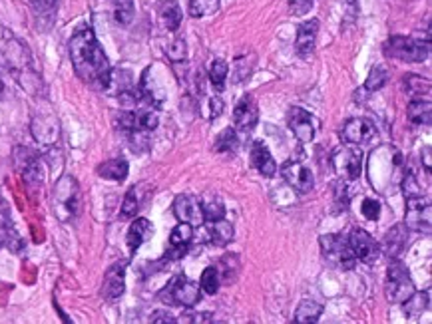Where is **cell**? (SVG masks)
I'll return each instance as SVG.
<instances>
[{
    "label": "cell",
    "instance_id": "6da1fadb",
    "mask_svg": "<svg viewBox=\"0 0 432 324\" xmlns=\"http://www.w3.org/2000/svg\"><path fill=\"white\" fill-rule=\"evenodd\" d=\"M70 60L76 76L84 84H88L96 89H106L110 82L112 66L108 56L104 54L100 42L96 40V34L92 28L84 26L70 38Z\"/></svg>",
    "mask_w": 432,
    "mask_h": 324
},
{
    "label": "cell",
    "instance_id": "7a4b0ae2",
    "mask_svg": "<svg viewBox=\"0 0 432 324\" xmlns=\"http://www.w3.org/2000/svg\"><path fill=\"white\" fill-rule=\"evenodd\" d=\"M371 183L378 191H392V187L402 179V156L392 147L383 146L371 154L368 161Z\"/></svg>",
    "mask_w": 432,
    "mask_h": 324
},
{
    "label": "cell",
    "instance_id": "3957f363",
    "mask_svg": "<svg viewBox=\"0 0 432 324\" xmlns=\"http://www.w3.org/2000/svg\"><path fill=\"white\" fill-rule=\"evenodd\" d=\"M54 213L60 221H72L78 217L80 207H82V195H80V187H78L76 179L64 175L54 185Z\"/></svg>",
    "mask_w": 432,
    "mask_h": 324
},
{
    "label": "cell",
    "instance_id": "277c9868",
    "mask_svg": "<svg viewBox=\"0 0 432 324\" xmlns=\"http://www.w3.org/2000/svg\"><path fill=\"white\" fill-rule=\"evenodd\" d=\"M157 299L166 304H172V306H186V309H191L196 306L198 302L201 301V289L191 282L189 279H186L184 275H179L176 279L169 280L166 289L157 292Z\"/></svg>",
    "mask_w": 432,
    "mask_h": 324
},
{
    "label": "cell",
    "instance_id": "5b68a950",
    "mask_svg": "<svg viewBox=\"0 0 432 324\" xmlns=\"http://www.w3.org/2000/svg\"><path fill=\"white\" fill-rule=\"evenodd\" d=\"M431 54V44L407 36H390L385 44V56L402 62H422Z\"/></svg>",
    "mask_w": 432,
    "mask_h": 324
},
{
    "label": "cell",
    "instance_id": "8992f818",
    "mask_svg": "<svg viewBox=\"0 0 432 324\" xmlns=\"http://www.w3.org/2000/svg\"><path fill=\"white\" fill-rule=\"evenodd\" d=\"M414 292V282L410 279L409 268L400 261L392 258L387 270V297L395 304H402Z\"/></svg>",
    "mask_w": 432,
    "mask_h": 324
},
{
    "label": "cell",
    "instance_id": "52a82bcc",
    "mask_svg": "<svg viewBox=\"0 0 432 324\" xmlns=\"http://www.w3.org/2000/svg\"><path fill=\"white\" fill-rule=\"evenodd\" d=\"M331 166L335 173L343 181H356L363 171V154L351 144L339 147L331 157Z\"/></svg>",
    "mask_w": 432,
    "mask_h": 324
},
{
    "label": "cell",
    "instance_id": "ba28073f",
    "mask_svg": "<svg viewBox=\"0 0 432 324\" xmlns=\"http://www.w3.org/2000/svg\"><path fill=\"white\" fill-rule=\"evenodd\" d=\"M319 243H321L323 255L329 263L339 265L343 270L355 268L356 257L351 245H349V239H341L339 235H323L319 239Z\"/></svg>",
    "mask_w": 432,
    "mask_h": 324
},
{
    "label": "cell",
    "instance_id": "9c48e42d",
    "mask_svg": "<svg viewBox=\"0 0 432 324\" xmlns=\"http://www.w3.org/2000/svg\"><path fill=\"white\" fill-rule=\"evenodd\" d=\"M407 217H404V227L416 233H431L432 227V207L431 203L421 197L407 199Z\"/></svg>",
    "mask_w": 432,
    "mask_h": 324
},
{
    "label": "cell",
    "instance_id": "30bf717a",
    "mask_svg": "<svg viewBox=\"0 0 432 324\" xmlns=\"http://www.w3.org/2000/svg\"><path fill=\"white\" fill-rule=\"evenodd\" d=\"M157 112L155 110H126L118 116V125L124 132H154L157 127Z\"/></svg>",
    "mask_w": 432,
    "mask_h": 324
},
{
    "label": "cell",
    "instance_id": "8fae6325",
    "mask_svg": "<svg viewBox=\"0 0 432 324\" xmlns=\"http://www.w3.org/2000/svg\"><path fill=\"white\" fill-rule=\"evenodd\" d=\"M343 139L351 146H368L373 142H377V127L371 120H365V118H355V120H349L344 123L343 132Z\"/></svg>",
    "mask_w": 432,
    "mask_h": 324
},
{
    "label": "cell",
    "instance_id": "7c38bea8",
    "mask_svg": "<svg viewBox=\"0 0 432 324\" xmlns=\"http://www.w3.org/2000/svg\"><path fill=\"white\" fill-rule=\"evenodd\" d=\"M349 245L353 249L356 261L365 263V265H375L380 257V247L365 229H353L349 235Z\"/></svg>",
    "mask_w": 432,
    "mask_h": 324
},
{
    "label": "cell",
    "instance_id": "4fadbf2b",
    "mask_svg": "<svg viewBox=\"0 0 432 324\" xmlns=\"http://www.w3.org/2000/svg\"><path fill=\"white\" fill-rule=\"evenodd\" d=\"M174 215L178 217L179 223H189L191 227H200L205 223L201 201L193 195H178L174 201Z\"/></svg>",
    "mask_w": 432,
    "mask_h": 324
},
{
    "label": "cell",
    "instance_id": "5bb4252c",
    "mask_svg": "<svg viewBox=\"0 0 432 324\" xmlns=\"http://www.w3.org/2000/svg\"><path fill=\"white\" fill-rule=\"evenodd\" d=\"M281 175L287 181L289 185L299 193H309L315 185V177L311 173L307 166H303L301 161H287L281 168Z\"/></svg>",
    "mask_w": 432,
    "mask_h": 324
},
{
    "label": "cell",
    "instance_id": "9a60e30c",
    "mask_svg": "<svg viewBox=\"0 0 432 324\" xmlns=\"http://www.w3.org/2000/svg\"><path fill=\"white\" fill-rule=\"evenodd\" d=\"M287 125L299 142H303V144L313 142V137H315V123H313L311 113L305 112L303 108H291L289 110Z\"/></svg>",
    "mask_w": 432,
    "mask_h": 324
},
{
    "label": "cell",
    "instance_id": "2e32d148",
    "mask_svg": "<svg viewBox=\"0 0 432 324\" xmlns=\"http://www.w3.org/2000/svg\"><path fill=\"white\" fill-rule=\"evenodd\" d=\"M124 289H126V263H116L108 268V273L104 277L102 294L108 301H116L118 297L124 294Z\"/></svg>",
    "mask_w": 432,
    "mask_h": 324
},
{
    "label": "cell",
    "instance_id": "e0dca14e",
    "mask_svg": "<svg viewBox=\"0 0 432 324\" xmlns=\"http://www.w3.org/2000/svg\"><path fill=\"white\" fill-rule=\"evenodd\" d=\"M233 120H235L237 130H241V132H251L255 125H257V120H259V110H257V104H255V100L251 98V96H245V98H241V101L235 106Z\"/></svg>",
    "mask_w": 432,
    "mask_h": 324
},
{
    "label": "cell",
    "instance_id": "ac0fdd59",
    "mask_svg": "<svg viewBox=\"0 0 432 324\" xmlns=\"http://www.w3.org/2000/svg\"><path fill=\"white\" fill-rule=\"evenodd\" d=\"M317 34H319V20L313 18L309 23L301 24L297 30V40H295V50L301 58H307L315 50Z\"/></svg>",
    "mask_w": 432,
    "mask_h": 324
},
{
    "label": "cell",
    "instance_id": "d6986e66",
    "mask_svg": "<svg viewBox=\"0 0 432 324\" xmlns=\"http://www.w3.org/2000/svg\"><path fill=\"white\" fill-rule=\"evenodd\" d=\"M251 163L253 168L265 175V177H273L277 173V163L275 159L271 157L269 149L263 142H253V147H251Z\"/></svg>",
    "mask_w": 432,
    "mask_h": 324
},
{
    "label": "cell",
    "instance_id": "ffe728a7",
    "mask_svg": "<svg viewBox=\"0 0 432 324\" xmlns=\"http://www.w3.org/2000/svg\"><path fill=\"white\" fill-rule=\"evenodd\" d=\"M0 247H8L12 251L20 249V237L12 225L11 213L2 201H0Z\"/></svg>",
    "mask_w": 432,
    "mask_h": 324
},
{
    "label": "cell",
    "instance_id": "44dd1931",
    "mask_svg": "<svg viewBox=\"0 0 432 324\" xmlns=\"http://www.w3.org/2000/svg\"><path fill=\"white\" fill-rule=\"evenodd\" d=\"M407 227L404 225H395L383 241V251L387 253L388 257L397 258L404 251V247L409 243V237H407Z\"/></svg>",
    "mask_w": 432,
    "mask_h": 324
},
{
    "label": "cell",
    "instance_id": "7402d4cb",
    "mask_svg": "<svg viewBox=\"0 0 432 324\" xmlns=\"http://www.w3.org/2000/svg\"><path fill=\"white\" fill-rule=\"evenodd\" d=\"M191 239H193V227L189 223H179L178 227L172 231V237H169V247H172L169 253H174V255H169V257H184L186 251H188L189 243H191Z\"/></svg>",
    "mask_w": 432,
    "mask_h": 324
},
{
    "label": "cell",
    "instance_id": "603a6c76",
    "mask_svg": "<svg viewBox=\"0 0 432 324\" xmlns=\"http://www.w3.org/2000/svg\"><path fill=\"white\" fill-rule=\"evenodd\" d=\"M32 134L42 144H54L58 137V122L52 116H36L32 120Z\"/></svg>",
    "mask_w": 432,
    "mask_h": 324
},
{
    "label": "cell",
    "instance_id": "cb8c5ba5",
    "mask_svg": "<svg viewBox=\"0 0 432 324\" xmlns=\"http://www.w3.org/2000/svg\"><path fill=\"white\" fill-rule=\"evenodd\" d=\"M152 233H154V227L148 219H144V217L136 219L130 225V231H128V249H130V253H136L152 237Z\"/></svg>",
    "mask_w": 432,
    "mask_h": 324
},
{
    "label": "cell",
    "instance_id": "d4e9b609",
    "mask_svg": "<svg viewBox=\"0 0 432 324\" xmlns=\"http://www.w3.org/2000/svg\"><path fill=\"white\" fill-rule=\"evenodd\" d=\"M208 223H210L208 237H210V241L213 245L225 247L232 243L235 231H233V225L229 221H225V217L217 219V221H208Z\"/></svg>",
    "mask_w": 432,
    "mask_h": 324
},
{
    "label": "cell",
    "instance_id": "484cf974",
    "mask_svg": "<svg viewBox=\"0 0 432 324\" xmlns=\"http://www.w3.org/2000/svg\"><path fill=\"white\" fill-rule=\"evenodd\" d=\"M24 156L26 157H20V161H23V166H20L23 179L30 185V187H32V185H40L42 179H44V175H42V168H40V161H38L36 156H32L30 151H26V149H24Z\"/></svg>",
    "mask_w": 432,
    "mask_h": 324
},
{
    "label": "cell",
    "instance_id": "4316f807",
    "mask_svg": "<svg viewBox=\"0 0 432 324\" xmlns=\"http://www.w3.org/2000/svg\"><path fill=\"white\" fill-rule=\"evenodd\" d=\"M407 118L410 120V123L414 125H431L432 120V110H431V100H412L409 104V110H407Z\"/></svg>",
    "mask_w": 432,
    "mask_h": 324
},
{
    "label": "cell",
    "instance_id": "83f0119b",
    "mask_svg": "<svg viewBox=\"0 0 432 324\" xmlns=\"http://www.w3.org/2000/svg\"><path fill=\"white\" fill-rule=\"evenodd\" d=\"M128 161L122 157H114L104 161L102 166H98V175L104 179H112V181H124L128 175Z\"/></svg>",
    "mask_w": 432,
    "mask_h": 324
},
{
    "label": "cell",
    "instance_id": "f1b7e54d",
    "mask_svg": "<svg viewBox=\"0 0 432 324\" xmlns=\"http://www.w3.org/2000/svg\"><path fill=\"white\" fill-rule=\"evenodd\" d=\"M428 304H431V291H414L407 301L402 302V309H404V314H407L409 318H416V316H421V314L428 309Z\"/></svg>",
    "mask_w": 432,
    "mask_h": 324
},
{
    "label": "cell",
    "instance_id": "f546056e",
    "mask_svg": "<svg viewBox=\"0 0 432 324\" xmlns=\"http://www.w3.org/2000/svg\"><path fill=\"white\" fill-rule=\"evenodd\" d=\"M323 314V304L321 302L311 301V299H305L301 301V304L295 311V323L299 324H313L319 320V316Z\"/></svg>",
    "mask_w": 432,
    "mask_h": 324
},
{
    "label": "cell",
    "instance_id": "4dcf8cb0",
    "mask_svg": "<svg viewBox=\"0 0 432 324\" xmlns=\"http://www.w3.org/2000/svg\"><path fill=\"white\" fill-rule=\"evenodd\" d=\"M160 20L164 24V28H167L169 32L178 30L179 23H181V11H179L178 2L176 0H166L160 8Z\"/></svg>",
    "mask_w": 432,
    "mask_h": 324
},
{
    "label": "cell",
    "instance_id": "1f68e13d",
    "mask_svg": "<svg viewBox=\"0 0 432 324\" xmlns=\"http://www.w3.org/2000/svg\"><path fill=\"white\" fill-rule=\"evenodd\" d=\"M112 11H114L116 23L126 26V24L132 23L133 14H136L133 0H112Z\"/></svg>",
    "mask_w": 432,
    "mask_h": 324
},
{
    "label": "cell",
    "instance_id": "d6a6232c",
    "mask_svg": "<svg viewBox=\"0 0 432 324\" xmlns=\"http://www.w3.org/2000/svg\"><path fill=\"white\" fill-rule=\"evenodd\" d=\"M237 146H239L237 132L232 130V127H227V130H223L222 134L215 137V146H213V149H215L217 154H229V151H235Z\"/></svg>",
    "mask_w": 432,
    "mask_h": 324
},
{
    "label": "cell",
    "instance_id": "836d02e7",
    "mask_svg": "<svg viewBox=\"0 0 432 324\" xmlns=\"http://www.w3.org/2000/svg\"><path fill=\"white\" fill-rule=\"evenodd\" d=\"M227 74H229V66L225 60H213L210 68V80L213 84V88L217 92H222L225 88V80H227Z\"/></svg>",
    "mask_w": 432,
    "mask_h": 324
},
{
    "label": "cell",
    "instance_id": "e575fe53",
    "mask_svg": "<svg viewBox=\"0 0 432 324\" xmlns=\"http://www.w3.org/2000/svg\"><path fill=\"white\" fill-rule=\"evenodd\" d=\"M220 268L215 267H208L203 273H201V280H200V289L205 294H215L220 291Z\"/></svg>",
    "mask_w": 432,
    "mask_h": 324
},
{
    "label": "cell",
    "instance_id": "d590c367",
    "mask_svg": "<svg viewBox=\"0 0 432 324\" xmlns=\"http://www.w3.org/2000/svg\"><path fill=\"white\" fill-rule=\"evenodd\" d=\"M201 211H203V219L205 221H217L225 217V207L217 197H208L201 201Z\"/></svg>",
    "mask_w": 432,
    "mask_h": 324
},
{
    "label": "cell",
    "instance_id": "8d00e7d4",
    "mask_svg": "<svg viewBox=\"0 0 432 324\" xmlns=\"http://www.w3.org/2000/svg\"><path fill=\"white\" fill-rule=\"evenodd\" d=\"M220 8V0H189V14L193 18L215 14Z\"/></svg>",
    "mask_w": 432,
    "mask_h": 324
},
{
    "label": "cell",
    "instance_id": "74e56055",
    "mask_svg": "<svg viewBox=\"0 0 432 324\" xmlns=\"http://www.w3.org/2000/svg\"><path fill=\"white\" fill-rule=\"evenodd\" d=\"M388 82V72L387 68L383 66H377L371 70V74H368V78H366L365 82V89H368V92H378V89L385 88V84Z\"/></svg>",
    "mask_w": 432,
    "mask_h": 324
},
{
    "label": "cell",
    "instance_id": "f35d334b",
    "mask_svg": "<svg viewBox=\"0 0 432 324\" xmlns=\"http://www.w3.org/2000/svg\"><path fill=\"white\" fill-rule=\"evenodd\" d=\"M140 209V187H132V189L126 193L122 203V217L124 219H130Z\"/></svg>",
    "mask_w": 432,
    "mask_h": 324
},
{
    "label": "cell",
    "instance_id": "ab89813d",
    "mask_svg": "<svg viewBox=\"0 0 432 324\" xmlns=\"http://www.w3.org/2000/svg\"><path fill=\"white\" fill-rule=\"evenodd\" d=\"M400 187H402V191H404V197H407V199L421 197L422 195L421 185H419V181H416V177H414V173H412V171H404V173H402Z\"/></svg>",
    "mask_w": 432,
    "mask_h": 324
},
{
    "label": "cell",
    "instance_id": "60d3db41",
    "mask_svg": "<svg viewBox=\"0 0 432 324\" xmlns=\"http://www.w3.org/2000/svg\"><path fill=\"white\" fill-rule=\"evenodd\" d=\"M404 86H407V89H409L410 94H422V88L426 89V92H431V84L426 82V80H422L421 76H414V74H409V76H404Z\"/></svg>",
    "mask_w": 432,
    "mask_h": 324
},
{
    "label": "cell",
    "instance_id": "b9f144b4",
    "mask_svg": "<svg viewBox=\"0 0 432 324\" xmlns=\"http://www.w3.org/2000/svg\"><path fill=\"white\" fill-rule=\"evenodd\" d=\"M167 58H169L172 62H184V60H186V42H184V38H178V40H174V42L169 44V48H167Z\"/></svg>",
    "mask_w": 432,
    "mask_h": 324
},
{
    "label": "cell",
    "instance_id": "7bdbcfd3",
    "mask_svg": "<svg viewBox=\"0 0 432 324\" xmlns=\"http://www.w3.org/2000/svg\"><path fill=\"white\" fill-rule=\"evenodd\" d=\"M361 213L368 221H377L380 217V203L375 201V199H365L361 205Z\"/></svg>",
    "mask_w": 432,
    "mask_h": 324
},
{
    "label": "cell",
    "instance_id": "ee69618b",
    "mask_svg": "<svg viewBox=\"0 0 432 324\" xmlns=\"http://www.w3.org/2000/svg\"><path fill=\"white\" fill-rule=\"evenodd\" d=\"M313 8V0H289V11L295 16H305Z\"/></svg>",
    "mask_w": 432,
    "mask_h": 324
},
{
    "label": "cell",
    "instance_id": "f6af8a7d",
    "mask_svg": "<svg viewBox=\"0 0 432 324\" xmlns=\"http://www.w3.org/2000/svg\"><path fill=\"white\" fill-rule=\"evenodd\" d=\"M181 323H213V318H211L210 313H188L184 314V318H181Z\"/></svg>",
    "mask_w": 432,
    "mask_h": 324
},
{
    "label": "cell",
    "instance_id": "bcb514c9",
    "mask_svg": "<svg viewBox=\"0 0 432 324\" xmlns=\"http://www.w3.org/2000/svg\"><path fill=\"white\" fill-rule=\"evenodd\" d=\"M32 2V8L40 14H46V12L54 11L58 0H30Z\"/></svg>",
    "mask_w": 432,
    "mask_h": 324
},
{
    "label": "cell",
    "instance_id": "7dc6e473",
    "mask_svg": "<svg viewBox=\"0 0 432 324\" xmlns=\"http://www.w3.org/2000/svg\"><path fill=\"white\" fill-rule=\"evenodd\" d=\"M210 108H211V112H210V120H217L220 116L223 113V100L220 98V96H213L210 100Z\"/></svg>",
    "mask_w": 432,
    "mask_h": 324
},
{
    "label": "cell",
    "instance_id": "c3c4849f",
    "mask_svg": "<svg viewBox=\"0 0 432 324\" xmlns=\"http://www.w3.org/2000/svg\"><path fill=\"white\" fill-rule=\"evenodd\" d=\"M152 323L154 324H160V323L176 324L178 323V318H174V314L166 313V311H155L154 316H152Z\"/></svg>",
    "mask_w": 432,
    "mask_h": 324
},
{
    "label": "cell",
    "instance_id": "681fc988",
    "mask_svg": "<svg viewBox=\"0 0 432 324\" xmlns=\"http://www.w3.org/2000/svg\"><path fill=\"white\" fill-rule=\"evenodd\" d=\"M11 76V72L0 64V100L6 98V78Z\"/></svg>",
    "mask_w": 432,
    "mask_h": 324
},
{
    "label": "cell",
    "instance_id": "f907efd6",
    "mask_svg": "<svg viewBox=\"0 0 432 324\" xmlns=\"http://www.w3.org/2000/svg\"><path fill=\"white\" fill-rule=\"evenodd\" d=\"M422 161H424V168H426V171L431 173V171H432V149H431V146L422 147Z\"/></svg>",
    "mask_w": 432,
    "mask_h": 324
}]
</instances>
